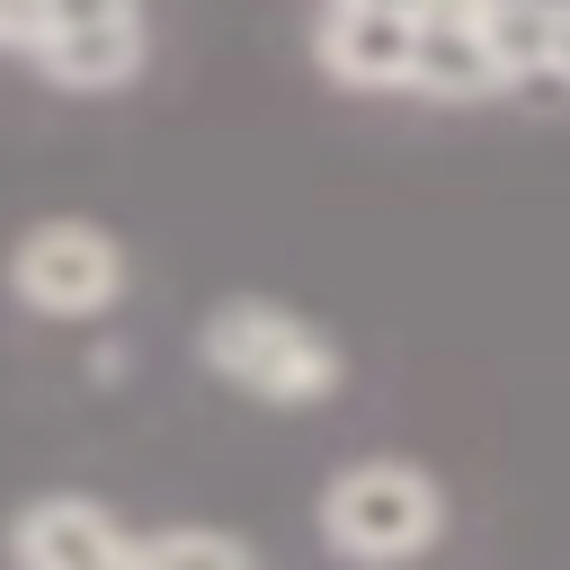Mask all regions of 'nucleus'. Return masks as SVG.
<instances>
[{
    "label": "nucleus",
    "mask_w": 570,
    "mask_h": 570,
    "mask_svg": "<svg viewBox=\"0 0 570 570\" xmlns=\"http://www.w3.org/2000/svg\"><path fill=\"white\" fill-rule=\"evenodd\" d=\"M9 294L18 312L36 321H98L125 303V240L62 214V223H36L9 240Z\"/></svg>",
    "instance_id": "3"
},
{
    "label": "nucleus",
    "mask_w": 570,
    "mask_h": 570,
    "mask_svg": "<svg viewBox=\"0 0 570 570\" xmlns=\"http://www.w3.org/2000/svg\"><path fill=\"white\" fill-rule=\"evenodd\" d=\"M552 80H570V0H552Z\"/></svg>",
    "instance_id": "11"
},
{
    "label": "nucleus",
    "mask_w": 570,
    "mask_h": 570,
    "mask_svg": "<svg viewBox=\"0 0 570 570\" xmlns=\"http://www.w3.org/2000/svg\"><path fill=\"white\" fill-rule=\"evenodd\" d=\"M410 89H428V98H499L517 80H508V62H499V45H490L481 18H419Z\"/></svg>",
    "instance_id": "7"
},
{
    "label": "nucleus",
    "mask_w": 570,
    "mask_h": 570,
    "mask_svg": "<svg viewBox=\"0 0 570 570\" xmlns=\"http://www.w3.org/2000/svg\"><path fill=\"white\" fill-rule=\"evenodd\" d=\"M27 62H36L53 89H71V98H107V89H125V80L142 71V0H125V9H89V18H62Z\"/></svg>",
    "instance_id": "6"
},
{
    "label": "nucleus",
    "mask_w": 570,
    "mask_h": 570,
    "mask_svg": "<svg viewBox=\"0 0 570 570\" xmlns=\"http://www.w3.org/2000/svg\"><path fill=\"white\" fill-rule=\"evenodd\" d=\"M419 18L392 0H330L321 9V71L338 89H410Z\"/></svg>",
    "instance_id": "5"
},
{
    "label": "nucleus",
    "mask_w": 570,
    "mask_h": 570,
    "mask_svg": "<svg viewBox=\"0 0 570 570\" xmlns=\"http://www.w3.org/2000/svg\"><path fill=\"white\" fill-rule=\"evenodd\" d=\"M392 9H410V18H419V0H392Z\"/></svg>",
    "instance_id": "12"
},
{
    "label": "nucleus",
    "mask_w": 570,
    "mask_h": 570,
    "mask_svg": "<svg viewBox=\"0 0 570 570\" xmlns=\"http://www.w3.org/2000/svg\"><path fill=\"white\" fill-rule=\"evenodd\" d=\"M321 534L347 561H410V552H428L445 534V490L419 463H392V454L347 463L321 490Z\"/></svg>",
    "instance_id": "2"
},
{
    "label": "nucleus",
    "mask_w": 570,
    "mask_h": 570,
    "mask_svg": "<svg viewBox=\"0 0 570 570\" xmlns=\"http://www.w3.org/2000/svg\"><path fill=\"white\" fill-rule=\"evenodd\" d=\"M196 356H205V374H223L232 392H249V401H276V410H303V401H330L338 392V347L303 321V312H285V303H258V294H240V303H214L205 321H196Z\"/></svg>",
    "instance_id": "1"
},
{
    "label": "nucleus",
    "mask_w": 570,
    "mask_h": 570,
    "mask_svg": "<svg viewBox=\"0 0 570 570\" xmlns=\"http://www.w3.org/2000/svg\"><path fill=\"white\" fill-rule=\"evenodd\" d=\"M9 561L18 570H125L134 561V534L107 517V499L89 490H36L18 517H9Z\"/></svg>",
    "instance_id": "4"
},
{
    "label": "nucleus",
    "mask_w": 570,
    "mask_h": 570,
    "mask_svg": "<svg viewBox=\"0 0 570 570\" xmlns=\"http://www.w3.org/2000/svg\"><path fill=\"white\" fill-rule=\"evenodd\" d=\"M490 45H499V62H508V80H534V71H552V0H490Z\"/></svg>",
    "instance_id": "9"
},
{
    "label": "nucleus",
    "mask_w": 570,
    "mask_h": 570,
    "mask_svg": "<svg viewBox=\"0 0 570 570\" xmlns=\"http://www.w3.org/2000/svg\"><path fill=\"white\" fill-rule=\"evenodd\" d=\"M45 27H53V0H0V53H36L45 45Z\"/></svg>",
    "instance_id": "10"
},
{
    "label": "nucleus",
    "mask_w": 570,
    "mask_h": 570,
    "mask_svg": "<svg viewBox=\"0 0 570 570\" xmlns=\"http://www.w3.org/2000/svg\"><path fill=\"white\" fill-rule=\"evenodd\" d=\"M169 561H214V570H249V534H223V525H160V534H134V561L125 570H169Z\"/></svg>",
    "instance_id": "8"
}]
</instances>
